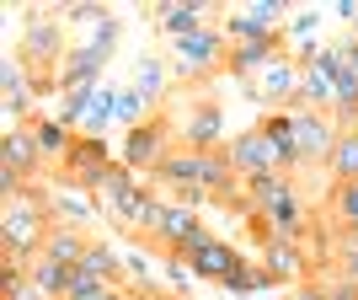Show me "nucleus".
Instances as JSON below:
<instances>
[{
	"instance_id": "obj_26",
	"label": "nucleus",
	"mask_w": 358,
	"mask_h": 300,
	"mask_svg": "<svg viewBox=\"0 0 358 300\" xmlns=\"http://www.w3.org/2000/svg\"><path fill=\"white\" fill-rule=\"evenodd\" d=\"M129 86H134L139 97H145V102L155 107V102L166 97V64H161V60H150V54H145V60H139V75L129 81Z\"/></svg>"
},
{
	"instance_id": "obj_28",
	"label": "nucleus",
	"mask_w": 358,
	"mask_h": 300,
	"mask_svg": "<svg viewBox=\"0 0 358 300\" xmlns=\"http://www.w3.org/2000/svg\"><path fill=\"white\" fill-rule=\"evenodd\" d=\"M118 38H123L118 16H107V22H96V27H91L86 48H91V54H96V60H113V48H118Z\"/></svg>"
},
{
	"instance_id": "obj_35",
	"label": "nucleus",
	"mask_w": 358,
	"mask_h": 300,
	"mask_svg": "<svg viewBox=\"0 0 358 300\" xmlns=\"http://www.w3.org/2000/svg\"><path fill=\"white\" fill-rule=\"evenodd\" d=\"M327 300H358L353 279H327Z\"/></svg>"
},
{
	"instance_id": "obj_3",
	"label": "nucleus",
	"mask_w": 358,
	"mask_h": 300,
	"mask_svg": "<svg viewBox=\"0 0 358 300\" xmlns=\"http://www.w3.org/2000/svg\"><path fill=\"white\" fill-rule=\"evenodd\" d=\"M64 22L54 11H27V27H22V64L27 75H59L64 64Z\"/></svg>"
},
{
	"instance_id": "obj_11",
	"label": "nucleus",
	"mask_w": 358,
	"mask_h": 300,
	"mask_svg": "<svg viewBox=\"0 0 358 300\" xmlns=\"http://www.w3.org/2000/svg\"><path fill=\"white\" fill-rule=\"evenodd\" d=\"M262 268H268L278 285L294 289V285H305V273H310V252L289 236H268L262 241Z\"/></svg>"
},
{
	"instance_id": "obj_4",
	"label": "nucleus",
	"mask_w": 358,
	"mask_h": 300,
	"mask_svg": "<svg viewBox=\"0 0 358 300\" xmlns=\"http://www.w3.org/2000/svg\"><path fill=\"white\" fill-rule=\"evenodd\" d=\"M182 139H177V129L166 118H150V123H139V129H129L123 135V150H118V161L129 166V172H155V166L177 150Z\"/></svg>"
},
{
	"instance_id": "obj_30",
	"label": "nucleus",
	"mask_w": 358,
	"mask_h": 300,
	"mask_svg": "<svg viewBox=\"0 0 358 300\" xmlns=\"http://www.w3.org/2000/svg\"><path fill=\"white\" fill-rule=\"evenodd\" d=\"M118 118L129 123V129H139V123H150V118H155V113H150V102H145V97H139L134 86H123V97H118Z\"/></svg>"
},
{
	"instance_id": "obj_16",
	"label": "nucleus",
	"mask_w": 358,
	"mask_h": 300,
	"mask_svg": "<svg viewBox=\"0 0 358 300\" xmlns=\"http://www.w3.org/2000/svg\"><path fill=\"white\" fill-rule=\"evenodd\" d=\"M161 220H166V198L150 193V188H145V193H134V198L118 210V225H123V231H139V236H150V241L161 236Z\"/></svg>"
},
{
	"instance_id": "obj_23",
	"label": "nucleus",
	"mask_w": 358,
	"mask_h": 300,
	"mask_svg": "<svg viewBox=\"0 0 358 300\" xmlns=\"http://www.w3.org/2000/svg\"><path fill=\"white\" fill-rule=\"evenodd\" d=\"M32 135H38V150H43V161H70L75 139H80L75 129H64V123H59V118H48V113L32 123Z\"/></svg>"
},
{
	"instance_id": "obj_10",
	"label": "nucleus",
	"mask_w": 358,
	"mask_h": 300,
	"mask_svg": "<svg viewBox=\"0 0 358 300\" xmlns=\"http://www.w3.org/2000/svg\"><path fill=\"white\" fill-rule=\"evenodd\" d=\"M171 257H193L203 241H209V231L198 225V210H182V204H166V220H161V236H155Z\"/></svg>"
},
{
	"instance_id": "obj_17",
	"label": "nucleus",
	"mask_w": 358,
	"mask_h": 300,
	"mask_svg": "<svg viewBox=\"0 0 358 300\" xmlns=\"http://www.w3.org/2000/svg\"><path fill=\"white\" fill-rule=\"evenodd\" d=\"M0 166H11L16 177H32V172L43 166L38 135H32V129H6V145H0Z\"/></svg>"
},
{
	"instance_id": "obj_25",
	"label": "nucleus",
	"mask_w": 358,
	"mask_h": 300,
	"mask_svg": "<svg viewBox=\"0 0 358 300\" xmlns=\"http://www.w3.org/2000/svg\"><path fill=\"white\" fill-rule=\"evenodd\" d=\"M327 172H331V182H358V129L337 135V150H331Z\"/></svg>"
},
{
	"instance_id": "obj_39",
	"label": "nucleus",
	"mask_w": 358,
	"mask_h": 300,
	"mask_svg": "<svg viewBox=\"0 0 358 300\" xmlns=\"http://www.w3.org/2000/svg\"><path fill=\"white\" fill-rule=\"evenodd\" d=\"M353 70H358V64H353Z\"/></svg>"
},
{
	"instance_id": "obj_37",
	"label": "nucleus",
	"mask_w": 358,
	"mask_h": 300,
	"mask_svg": "<svg viewBox=\"0 0 358 300\" xmlns=\"http://www.w3.org/2000/svg\"><path fill=\"white\" fill-rule=\"evenodd\" d=\"M337 16H343V22H358V0H337Z\"/></svg>"
},
{
	"instance_id": "obj_7",
	"label": "nucleus",
	"mask_w": 358,
	"mask_h": 300,
	"mask_svg": "<svg viewBox=\"0 0 358 300\" xmlns=\"http://www.w3.org/2000/svg\"><path fill=\"white\" fill-rule=\"evenodd\" d=\"M294 113V139H299V156L305 161H331V150H337V118L331 113H305V107H289Z\"/></svg>"
},
{
	"instance_id": "obj_19",
	"label": "nucleus",
	"mask_w": 358,
	"mask_h": 300,
	"mask_svg": "<svg viewBox=\"0 0 358 300\" xmlns=\"http://www.w3.org/2000/svg\"><path fill=\"white\" fill-rule=\"evenodd\" d=\"M80 273H91L96 285H129V273H123V252L113 241H91L86 257H80Z\"/></svg>"
},
{
	"instance_id": "obj_6",
	"label": "nucleus",
	"mask_w": 358,
	"mask_h": 300,
	"mask_svg": "<svg viewBox=\"0 0 358 300\" xmlns=\"http://www.w3.org/2000/svg\"><path fill=\"white\" fill-rule=\"evenodd\" d=\"M224 156H230V166H236V177H241V182L284 172V166H278V150L268 145V135H262V129H246V135H236L230 145H224Z\"/></svg>"
},
{
	"instance_id": "obj_15",
	"label": "nucleus",
	"mask_w": 358,
	"mask_h": 300,
	"mask_svg": "<svg viewBox=\"0 0 358 300\" xmlns=\"http://www.w3.org/2000/svg\"><path fill=\"white\" fill-rule=\"evenodd\" d=\"M209 11H220V6H209V0H166V6H155V27L166 32V43L171 38H187V32H198L203 27V16Z\"/></svg>"
},
{
	"instance_id": "obj_14",
	"label": "nucleus",
	"mask_w": 358,
	"mask_h": 300,
	"mask_svg": "<svg viewBox=\"0 0 358 300\" xmlns=\"http://www.w3.org/2000/svg\"><path fill=\"white\" fill-rule=\"evenodd\" d=\"M262 135H268V145L278 150V166H284V177H294L299 166H305V156H299V139H294V113L289 107H273V113H262V123H257Z\"/></svg>"
},
{
	"instance_id": "obj_5",
	"label": "nucleus",
	"mask_w": 358,
	"mask_h": 300,
	"mask_svg": "<svg viewBox=\"0 0 358 300\" xmlns=\"http://www.w3.org/2000/svg\"><path fill=\"white\" fill-rule=\"evenodd\" d=\"M107 166H113V156H107V139H75L70 150V161H64V182L70 188H80V193H102V182H107Z\"/></svg>"
},
{
	"instance_id": "obj_31",
	"label": "nucleus",
	"mask_w": 358,
	"mask_h": 300,
	"mask_svg": "<svg viewBox=\"0 0 358 300\" xmlns=\"http://www.w3.org/2000/svg\"><path fill=\"white\" fill-rule=\"evenodd\" d=\"M161 273H166V289H177V295H182V289H187V285L198 279V273H193V263H187V257H171V252L161 257Z\"/></svg>"
},
{
	"instance_id": "obj_20",
	"label": "nucleus",
	"mask_w": 358,
	"mask_h": 300,
	"mask_svg": "<svg viewBox=\"0 0 358 300\" xmlns=\"http://www.w3.org/2000/svg\"><path fill=\"white\" fill-rule=\"evenodd\" d=\"M315 27H321V11H294L289 16V27H284V54L289 60H299V64H310L315 60Z\"/></svg>"
},
{
	"instance_id": "obj_27",
	"label": "nucleus",
	"mask_w": 358,
	"mask_h": 300,
	"mask_svg": "<svg viewBox=\"0 0 358 300\" xmlns=\"http://www.w3.org/2000/svg\"><path fill=\"white\" fill-rule=\"evenodd\" d=\"M331 220L343 231H358V182H337L331 188Z\"/></svg>"
},
{
	"instance_id": "obj_21",
	"label": "nucleus",
	"mask_w": 358,
	"mask_h": 300,
	"mask_svg": "<svg viewBox=\"0 0 358 300\" xmlns=\"http://www.w3.org/2000/svg\"><path fill=\"white\" fill-rule=\"evenodd\" d=\"M187 263H193V273H198V279H224V273H230V268L241 263V252L230 247V241L209 236V241H203V247H198L193 257H187Z\"/></svg>"
},
{
	"instance_id": "obj_12",
	"label": "nucleus",
	"mask_w": 358,
	"mask_h": 300,
	"mask_svg": "<svg viewBox=\"0 0 358 300\" xmlns=\"http://www.w3.org/2000/svg\"><path fill=\"white\" fill-rule=\"evenodd\" d=\"M177 139L187 150H224L220 139H224V113L214 102H193L187 107V118L177 123Z\"/></svg>"
},
{
	"instance_id": "obj_24",
	"label": "nucleus",
	"mask_w": 358,
	"mask_h": 300,
	"mask_svg": "<svg viewBox=\"0 0 358 300\" xmlns=\"http://www.w3.org/2000/svg\"><path fill=\"white\" fill-rule=\"evenodd\" d=\"M27 279L43 289L48 300H70V289H75V268H59V263H48V257L27 263Z\"/></svg>"
},
{
	"instance_id": "obj_13",
	"label": "nucleus",
	"mask_w": 358,
	"mask_h": 300,
	"mask_svg": "<svg viewBox=\"0 0 358 300\" xmlns=\"http://www.w3.org/2000/svg\"><path fill=\"white\" fill-rule=\"evenodd\" d=\"M220 32H224V43H230V48H241V43H278V48H284V27H268L252 6H230L224 22H220Z\"/></svg>"
},
{
	"instance_id": "obj_33",
	"label": "nucleus",
	"mask_w": 358,
	"mask_h": 300,
	"mask_svg": "<svg viewBox=\"0 0 358 300\" xmlns=\"http://www.w3.org/2000/svg\"><path fill=\"white\" fill-rule=\"evenodd\" d=\"M337 263H343V279H358V231H348V236H343Z\"/></svg>"
},
{
	"instance_id": "obj_2",
	"label": "nucleus",
	"mask_w": 358,
	"mask_h": 300,
	"mask_svg": "<svg viewBox=\"0 0 358 300\" xmlns=\"http://www.w3.org/2000/svg\"><path fill=\"white\" fill-rule=\"evenodd\" d=\"M171 64H177L182 81L220 75V70H230V43H224L220 27H198L187 38H171Z\"/></svg>"
},
{
	"instance_id": "obj_18",
	"label": "nucleus",
	"mask_w": 358,
	"mask_h": 300,
	"mask_svg": "<svg viewBox=\"0 0 358 300\" xmlns=\"http://www.w3.org/2000/svg\"><path fill=\"white\" fill-rule=\"evenodd\" d=\"M48 214H54V225H91L102 214V204H91L80 188H64L59 182V188L48 193Z\"/></svg>"
},
{
	"instance_id": "obj_8",
	"label": "nucleus",
	"mask_w": 358,
	"mask_h": 300,
	"mask_svg": "<svg viewBox=\"0 0 358 300\" xmlns=\"http://www.w3.org/2000/svg\"><path fill=\"white\" fill-rule=\"evenodd\" d=\"M299 70H305L299 60L278 54L268 70L257 75V81H246V91H252L257 102H268V107H289V102H294V91H299Z\"/></svg>"
},
{
	"instance_id": "obj_9",
	"label": "nucleus",
	"mask_w": 358,
	"mask_h": 300,
	"mask_svg": "<svg viewBox=\"0 0 358 300\" xmlns=\"http://www.w3.org/2000/svg\"><path fill=\"white\" fill-rule=\"evenodd\" d=\"M59 97H80V91H96V86H107V60H96L86 43H75L70 54H64V64H59Z\"/></svg>"
},
{
	"instance_id": "obj_32",
	"label": "nucleus",
	"mask_w": 358,
	"mask_h": 300,
	"mask_svg": "<svg viewBox=\"0 0 358 300\" xmlns=\"http://www.w3.org/2000/svg\"><path fill=\"white\" fill-rule=\"evenodd\" d=\"M54 16L59 22H107V6H91V0H75V6H54Z\"/></svg>"
},
{
	"instance_id": "obj_1",
	"label": "nucleus",
	"mask_w": 358,
	"mask_h": 300,
	"mask_svg": "<svg viewBox=\"0 0 358 300\" xmlns=\"http://www.w3.org/2000/svg\"><path fill=\"white\" fill-rule=\"evenodd\" d=\"M48 231H54V214H48V204L32 193V188L22 198H11V204L0 210V247H6V263H22V268L38 263Z\"/></svg>"
},
{
	"instance_id": "obj_38",
	"label": "nucleus",
	"mask_w": 358,
	"mask_h": 300,
	"mask_svg": "<svg viewBox=\"0 0 358 300\" xmlns=\"http://www.w3.org/2000/svg\"><path fill=\"white\" fill-rule=\"evenodd\" d=\"M230 300H257V295H230Z\"/></svg>"
},
{
	"instance_id": "obj_34",
	"label": "nucleus",
	"mask_w": 358,
	"mask_h": 300,
	"mask_svg": "<svg viewBox=\"0 0 358 300\" xmlns=\"http://www.w3.org/2000/svg\"><path fill=\"white\" fill-rule=\"evenodd\" d=\"M252 11L262 16L268 27H284V22H289V6H284V0H252Z\"/></svg>"
},
{
	"instance_id": "obj_22",
	"label": "nucleus",
	"mask_w": 358,
	"mask_h": 300,
	"mask_svg": "<svg viewBox=\"0 0 358 300\" xmlns=\"http://www.w3.org/2000/svg\"><path fill=\"white\" fill-rule=\"evenodd\" d=\"M86 247H91V241L80 236L75 225H54V231H48V241H43V257H48V263H59V268H80Z\"/></svg>"
},
{
	"instance_id": "obj_29",
	"label": "nucleus",
	"mask_w": 358,
	"mask_h": 300,
	"mask_svg": "<svg viewBox=\"0 0 358 300\" xmlns=\"http://www.w3.org/2000/svg\"><path fill=\"white\" fill-rule=\"evenodd\" d=\"M6 300H48V295L27 279V268H22V263H6Z\"/></svg>"
},
{
	"instance_id": "obj_36",
	"label": "nucleus",
	"mask_w": 358,
	"mask_h": 300,
	"mask_svg": "<svg viewBox=\"0 0 358 300\" xmlns=\"http://www.w3.org/2000/svg\"><path fill=\"white\" fill-rule=\"evenodd\" d=\"M284 300H327V285H294Z\"/></svg>"
}]
</instances>
